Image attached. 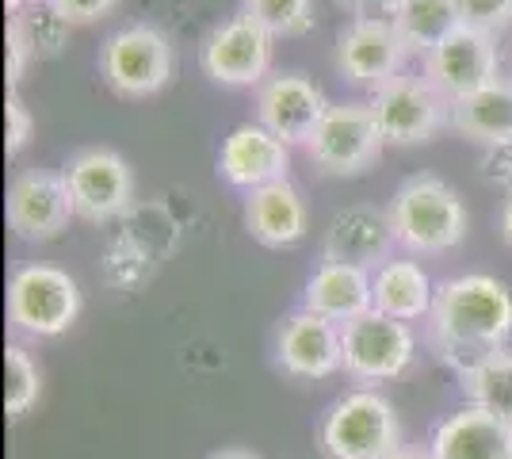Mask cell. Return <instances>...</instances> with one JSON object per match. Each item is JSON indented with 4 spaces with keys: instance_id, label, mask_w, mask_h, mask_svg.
Listing matches in <instances>:
<instances>
[{
    "instance_id": "obj_33",
    "label": "cell",
    "mask_w": 512,
    "mask_h": 459,
    "mask_svg": "<svg viewBox=\"0 0 512 459\" xmlns=\"http://www.w3.org/2000/svg\"><path fill=\"white\" fill-rule=\"evenodd\" d=\"M337 4L352 12V20H394L402 0H337Z\"/></svg>"
},
{
    "instance_id": "obj_17",
    "label": "cell",
    "mask_w": 512,
    "mask_h": 459,
    "mask_svg": "<svg viewBox=\"0 0 512 459\" xmlns=\"http://www.w3.org/2000/svg\"><path fill=\"white\" fill-rule=\"evenodd\" d=\"M394 222L390 211L379 207H344L333 215L325 230V261L356 264V268H379L394 245Z\"/></svg>"
},
{
    "instance_id": "obj_5",
    "label": "cell",
    "mask_w": 512,
    "mask_h": 459,
    "mask_svg": "<svg viewBox=\"0 0 512 459\" xmlns=\"http://www.w3.org/2000/svg\"><path fill=\"white\" fill-rule=\"evenodd\" d=\"M371 115L386 146H421L444 123H451V104L428 85V77L398 73L394 81L371 92Z\"/></svg>"
},
{
    "instance_id": "obj_32",
    "label": "cell",
    "mask_w": 512,
    "mask_h": 459,
    "mask_svg": "<svg viewBox=\"0 0 512 459\" xmlns=\"http://www.w3.org/2000/svg\"><path fill=\"white\" fill-rule=\"evenodd\" d=\"M4 39H8V92H16L23 69H27V62H31L35 54H31V46H27V39H23V31H20V23L16 20H8Z\"/></svg>"
},
{
    "instance_id": "obj_15",
    "label": "cell",
    "mask_w": 512,
    "mask_h": 459,
    "mask_svg": "<svg viewBox=\"0 0 512 459\" xmlns=\"http://www.w3.org/2000/svg\"><path fill=\"white\" fill-rule=\"evenodd\" d=\"M279 368L295 379H329L344 368L341 326L314 310H295L276 337Z\"/></svg>"
},
{
    "instance_id": "obj_6",
    "label": "cell",
    "mask_w": 512,
    "mask_h": 459,
    "mask_svg": "<svg viewBox=\"0 0 512 459\" xmlns=\"http://www.w3.org/2000/svg\"><path fill=\"white\" fill-rule=\"evenodd\" d=\"M383 134L375 127V115L367 104H329L321 115L318 131L310 134L306 153L329 176H360L383 153Z\"/></svg>"
},
{
    "instance_id": "obj_2",
    "label": "cell",
    "mask_w": 512,
    "mask_h": 459,
    "mask_svg": "<svg viewBox=\"0 0 512 459\" xmlns=\"http://www.w3.org/2000/svg\"><path fill=\"white\" fill-rule=\"evenodd\" d=\"M394 238L409 253H448L467 238V207L448 180L432 173L406 176L390 203Z\"/></svg>"
},
{
    "instance_id": "obj_37",
    "label": "cell",
    "mask_w": 512,
    "mask_h": 459,
    "mask_svg": "<svg viewBox=\"0 0 512 459\" xmlns=\"http://www.w3.org/2000/svg\"><path fill=\"white\" fill-rule=\"evenodd\" d=\"M27 4H31V0H4V8H8V12H12V16H16V12H23V8H27Z\"/></svg>"
},
{
    "instance_id": "obj_27",
    "label": "cell",
    "mask_w": 512,
    "mask_h": 459,
    "mask_svg": "<svg viewBox=\"0 0 512 459\" xmlns=\"http://www.w3.org/2000/svg\"><path fill=\"white\" fill-rule=\"evenodd\" d=\"M39 391H43L39 364L27 356V349L8 345V352H4V410H8V417L27 414L39 402Z\"/></svg>"
},
{
    "instance_id": "obj_22",
    "label": "cell",
    "mask_w": 512,
    "mask_h": 459,
    "mask_svg": "<svg viewBox=\"0 0 512 459\" xmlns=\"http://www.w3.org/2000/svg\"><path fill=\"white\" fill-rule=\"evenodd\" d=\"M451 127L478 142V146H493L512 138V81L509 77H493L490 85L470 92L463 100L451 104Z\"/></svg>"
},
{
    "instance_id": "obj_11",
    "label": "cell",
    "mask_w": 512,
    "mask_h": 459,
    "mask_svg": "<svg viewBox=\"0 0 512 459\" xmlns=\"http://www.w3.org/2000/svg\"><path fill=\"white\" fill-rule=\"evenodd\" d=\"M425 77L448 104H455L497 77V46L490 35L474 27H459L436 50L425 54Z\"/></svg>"
},
{
    "instance_id": "obj_18",
    "label": "cell",
    "mask_w": 512,
    "mask_h": 459,
    "mask_svg": "<svg viewBox=\"0 0 512 459\" xmlns=\"http://www.w3.org/2000/svg\"><path fill=\"white\" fill-rule=\"evenodd\" d=\"M302 310H314L321 318L348 326L352 318H360L367 310H375V276L371 268L341 261H321L306 284Z\"/></svg>"
},
{
    "instance_id": "obj_31",
    "label": "cell",
    "mask_w": 512,
    "mask_h": 459,
    "mask_svg": "<svg viewBox=\"0 0 512 459\" xmlns=\"http://www.w3.org/2000/svg\"><path fill=\"white\" fill-rule=\"evenodd\" d=\"M50 8H58L69 23H96L115 12L119 0H46Z\"/></svg>"
},
{
    "instance_id": "obj_3",
    "label": "cell",
    "mask_w": 512,
    "mask_h": 459,
    "mask_svg": "<svg viewBox=\"0 0 512 459\" xmlns=\"http://www.w3.org/2000/svg\"><path fill=\"white\" fill-rule=\"evenodd\" d=\"M321 448L329 459H390L402 448L394 406L375 391H352L321 421Z\"/></svg>"
},
{
    "instance_id": "obj_20",
    "label": "cell",
    "mask_w": 512,
    "mask_h": 459,
    "mask_svg": "<svg viewBox=\"0 0 512 459\" xmlns=\"http://www.w3.org/2000/svg\"><path fill=\"white\" fill-rule=\"evenodd\" d=\"M306 203H302V192L291 184V180H276V184H264L249 192V203H245V226L260 245L268 249H287L302 241L306 234Z\"/></svg>"
},
{
    "instance_id": "obj_36",
    "label": "cell",
    "mask_w": 512,
    "mask_h": 459,
    "mask_svg": "<svg viewBox=\"0 0 512 459\" xmlns=\"http://www.w3.org/2000/svg\"><path fill=\"white\" fill-rule=\"evenodd\" d=\"M211 459H260V456L245 452V448H222V452H214Z\"/></svg>"
},
{
    "instance_id": "obj_29",
    "label": "cell",
    "mask_w": 512,
    "mask_h": 459,
    "mask_svg": "<svg viewBox=\"0 0 512 459\" xmlns=\"http://www.w3.org/2000/svg\"><path fill=\"white\" fill-rule=\"evenodd\" d=\"M31 131H35L31 111L23 108V100L16 92H8V104H4V150H8V157H16L27 146Z\"/></svg>"
},
{
    "instance_id": "obj_7",
    "label": "cell",
    "mask_w": 512,
    "mask_h": 459,
    "mask_svg": "<svg viewBox=\"0 0 512 459\" xmlns=\"http://www.w3.org/2000/svg\"><path fill=\"white\" fill-rule=\"evenodd\" d=\"M100 73L119 96H153L169 85L172 73V46L169 39L146 27V23H130L123 31H115L100 46Z\"/></svg>"
},
{
    "instance_id": "obj_28",
    "label": "cell",
    "mask_w": 512,
    "mask_h": 459,
    "mask_svg": "<svg viewBox=\"0 0 512 459\" xmlns=\"http://www.w3.org/2000/svg\"><path fill=\"white\" fill-rule=\"evenodd\" d=\"M463 27H474L482 35H501L512 27V0H459Z\"/></svg>"
},
{
    "instance_id": "obj_12",
    "label": "cell",
    "mask_w": 512,
    "mask_h": 459,
    "mask_svg": "<svg viewBox=\"0 0 512 459\" xmlns=\"http://www.w3.org/2000/svg\"><path fill=\"white\" fill-rule=\"evenodd\" d=\"M73 199L62 173L23 169L8 184V226L23 241H54L69 226Z\"/></svg>"
},
{
    "instance_id": "obj_14",
    "label": "cell",
    "mask_w": 512,
    "mask_h": 459,
    "mask_svg": "<svg viewBox=\"0 0 512 459\" xmlns=\"http://www.w3.org/2000/svg\"><path fill=\"white\" fill-rule=\"evenodd\" d=\"M406 54L390 20H352L337 35V69L352 85H367L371 92L402 73Z\"/></svg>"
},
{
    "instance_id": "obj_19",
    "label": "cell",
    "mask_w": 512,
    "mask_h": 459,
    "mask_svg": "<svg viewBox=\"0 0 512 459\" xmlns=\"http://www.w3.org/2000/svg\"><path fill=\"white\" fill-rule=\"evenodd\" d=\"M436 459H512V425L486 414L478 406H463L451 414L436 437H432Z\"/></svg>"
},
{
    "instance_id": "obj_16",
    "label": "cell",
    "mask_w": 512,
    "mask_h": 459,
    "mask_svg": "<svg viewBox=\"0 0 512 459\" xmlns=\"http://www.w3.org/2000/svg\"><path fill=\"white\" fill-rule=\"evenodd\" d=\"M287 165H291V153L287 142H279L276 134L260 123H241L230 131V138L222 142L218 150V173L226 184L256 192L264 184H276L287 180Z\"/></svg>"
},
{
    "instance_id": "obj_23",
    "label": "cell",
    "mask_w": 512,
    "mask_h": 459,
    "mask_svg": "<svg viewBox=\"0 0 512 459\" xmlns=\"http://www.w3.org/2000/svg\"><path fill=\"white\" fill-rule=\"evenodd\" d=\"M390 23L409 54H428L451 31L463 27V16H459V0H402Z\"/></svg>"
},
{
    "instance_id": "obj_4",
    "label": "cell",
    "mask_w": 512,
    "mask_h": 459,
    "mask_svg": "<svg viewBox=\"0 0 512 459\" xmlns=\"http://www.w3.org/2000/svg\"><path fill=\"white\" fill-rule=\"evenodd\" d=\"M77 280L54 264H23L8 280V318L31 337H58L77 322Z\"/></svg>"
},
{
    "instance_id": "obj_21",
    "label": "cell",
    "mask_w": 512,
    "mask_h": 459,
    "mask_svg": "<svg viewBox=\"0 0 512 459\" xmlns=\"http://www.w3.org/2000/svg\"><path fill=\"white\" fill-rule=\"evenodd\" d=\"M436 287L417 261H386L375 268V310L398 322H421L432 314Z\"/></svg>"
},
{
    "instance_id": "obj_34",
    "label": "cell",
    "mask_w": 512,
    "mask_h": 459,
    "mask_svg": "<svg viewBox=\"0 0 512 459\" xmlns=\"http://www.w3.org/2000/svg\"><path fill=\"white\" fill-rule=\"evenodd\" d=\"M501 238L512 245V192L505 196V207H501Z\"/></svg>"
},
{
    "instance_id": "obj_26",
    "label": "cell",
    "mask_w": 512,
    "mask_h": 459,
    "mask_svg": "<svg viewBox=\"0 0 512 459\" xmlns=\"http://www.w3.org/2000/svg\"><path fill=\"white\" fill-rule=\"evenodd\" d=\"M12 20L20 23L23 39H27L35 58H54V54H62L65 43H69V27H73V23L65 20L58 8H50L46 0H31L23 12L12 16Z\"/></svg>"
},
{
    "instance_id": "obj_35",
    "label": "cell",
    "mask_w": 512,
    "mask_h": 459,
    "mask_svg": "<svg viewBox=\"0 0 512 459\" xmlns=\"http://www.w3.org/2000/svg\"><path fill=\"white\" fill-rule=\"evenodd\" d=\"M390 459H436V456H432V448H409V444H402Z\"/></svg>"
},
{
    "instance_id": "obj_25",
    "label": "cell",
    "mask_w": 512,
    "mask_h": 459,
    "mask_svg": "<svg viewBox=\"0 0 512 459\" xmlns=\"http://www.w3.org/2000/svg\"><path fill=\"white\" fill-rule=\"evenodd\" d=\"M241 16L272 39H299L314 27V0H241Z\"/></svg>"
},
{
    "instance_id": "obj_24",
    "label": "cell",
    "mask_w": 512,
    "mask_h": 459,
    "mask_svg": "<svg viewBox=\"0 0 512 459\" xmlns=\"http://www.w3.org/2000/svg\"><path fill=\"white\" fill-rule=\"evenodd\" d=\"M463 394H467V406H478L512 425V352H493L490 360L470 368L463 375Z\"/></svg>"
},
{
    "instance_id": "obj_10",
    "label": "cell",
    "mask_w": 512,
    "mask_h": 459,
    "mask_svg": "<svg viewBox=\"0 0 512 459\" xmlns=\"http://www.w3.org/2000/svg\"><path fill=\"white\" fill-rule=\"evenodd\" d=\"M272 35L256 27L249 16L237 12L234 20L218 23L211 35L203 39L199 66L214 85H264V73L272 66Z\"/></svg>"
},
{
    "instance_id": "obj_30",
    "label": "cell",
    "mask_w": 512,
    "mask_h": 459,
    "mask_svg": "<svg viewBox=\"0 0 512 459\" xmlns=\"http://www.w3.org/2000/svg\"><path fill=\"white\" fill-rule=\"evenodd\" d=\"M478 173H482L486 184H501V188H509L512 192V138L493 142V146H482Z\"/></svg>"
},
{
    "instance_id": "obj_13",
    "label": "cell",
    "mask_w": 512,
    "mask_h": 459,
    "mask_svg": "<svg viewBox=\"0 0 512 459\" xmlns=\"http://www.w3.org/2000/svg\"><path fill=\"white\" fill-rule=\"evenodd\" d=\"M325 111L329 104H325L321 88L302 73H276L256 92V123L268 127L287 146H295V142L306 146Z\"/></svg>"
},
{
    "instance_id": "obj_9",
    "label": "cell",
    "mask_w": 512,
    "mask_h": 459,
    "mask_svg": "<svg viewBox=\"0 0 512 459\" xmlns=\"http://www.w3.org/2000/svg\"><path fill=\"white\" fill-rule=\"evenodd\" d=\"M65 184L73 199V215L88 222H111L119 219L134 199V173L115 150L92 146L77 150L65 165Z\"/></svg>"
},
{
    "instance_id": "obj_8",
    "label": "cell",
    "mask_w": 512,
    "mask_h": 459,
    "mask_svg": "<svg viewBox=\"0 0 512 459\" xmlns=\"http://www.w3.org/2000/svg\"><path fill=\"white\" fill-rule=\"evenodd\" d=\"M344 372L360 383H386L406 375L413 364V333L406 322L386 318L379 310H367L341 326Z\"/></svg>"
},
{
    "instance_id": "obj_1",
    "label": "cell",
    "mask_w": 512,
    "mask_h": 459,
    "mask_svg": "<svg viewBox=\"0 0 512 459\" xmlns=\"http://www.w3.org/2000/svg\"><path fill=\"white\" fill-rule=\"evenodd\" d=\"M428 337L455 372L467 375L512 337V291L482 272L440 284L428 314Z\"/></svg>"
}]
</instances>
